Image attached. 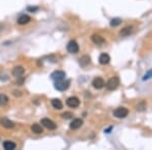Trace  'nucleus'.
<instances>
[{
  "label": "nucleus",
  "instance_id": "16",
  "mask_svg": "<svg viewBox=\"0 0 152 150\" xmlns=\"http://www.w3.org/2000/svg\"><path fill=\"white\" fill-rule=\"evenodd\" d=\"M133 32V26H131V25H128L126 26V28H123L122 30L120 32V35L122 37H127V36H130V34Z\"/></svg>",
  "mask_w": 152,
  "mask_h": 150
},
{
  "label": "nucleus",
  "instance_id": "3",
  "mask_svg": "<svg viewBox=\"0 0 152 150\" xmlns=\"http://www.w3.org/2000/svg\"><path fill=\"white\" fill-rule=\"evenodd\" d=\"M128 114H129V111H128V109L126 108H117L116 110L114 111V116L116 117V118L118 119H124L126 118L128 116Z\"/></svg>",
  "mask_w": 152,
  "mask_h": 150
},
{
  "label": "nucleus",
  "instance_id": "20",
  "mask_svg": "<svg viewBox=\"0 0 152 150\" xmlns=\"http://www.w3.org/2000/svg\"><path fill=\"white\" fill-rule=\"evenodd\" d=\"M8 96L3 93H0V107H4L8 103Z\"/></svg>",
  "mask_w": 152,
  "mask_h": 150
},
{
  "label": "nucleus",
  "instance_id": "2",
  "mask_svg": "<svg viewBox=\"0 0 152 150\" xmlns=\"http://www.w3.org/2000/svg\"><path fill=\"white\" fill-rule=\"evenodd\" d=\"M120 84V79H119L118 76H114L105 83V87H107V90H115L117 89Z\"/></svg>",
  "mask_w": 152,
  "mask_h": 150
},
{
  "label": "nucleus",
  "instance_id": "13",
  "mask_svg": "<svg viewBox=\"0 0 152 150\" xmlns=\"http://www.w3.org/2000/svg\"><path fill=\"white\" fill-rule=\"evenodd\" d=\"M30 21V16H28V15L26 14H23V15H21V16L17 18V23L18 25H26V23H28Z\"/></svg>",
  "mask_w": 152,
  "mask_h": 150
},
{
  "label": "nucleus",
  "instance_id": "7",
  "mask_svg": "<svg viewBox=\"0 0 152 150\" xmlns=\"http://www.w3.org/2000/svg\"><path fill=\"white\" fill-rule=\"evenodd\" d=\"M41 124L44 126V127H46L47 129L49 130H55L57 128V125L55 124L54 122H53L52 120H50V119H43V120L41 121Z\"/></svg>",
  "mask_w": 152,
  "mask_h": 150
},
{
  "label": "nucleus",
  "instance_id": "18",
  "mask_svg": "<svg viewBox=\"0 0 152 150\" xmlns=\"http://www.w3.org/2000/svg\"><path fill=\"white\" fill-rule=\"evenodd\" d=\"M88 64H90V57L87 55H84L80 58V65L82 67H86Z\"/></svg>",
  "mask_w": 152,
  "mask_h": 150
},
{
  "label": "nucleus",
  "instance_id": "10",
  "mask_svg": "<svg viewBox=\"0 0 152 150\" xmlns=\"http://www.w3.org/2000/svg\"><path fill=\"white\" fill-rule=\"evenodd\" d=\"M23 73H25V68H23V66H16V67H14L12 70V75L15 77L23 76Z\"/></svg>",
  "mask_w": 152,
  "mask_h": 150
},
{
  "label": "nucleus",
  "instance_id": "5",
  "mask_svg": "<svg viewBox=\"0 0 152 150\" xmlns=\"http://www.w3.org/2000/svg\"><path fill=\"white\" fill-rule=\"evenodd\" d=\"M92 86H93L95 89H101L103 87H105V82L101 77H95V78L92 80Z\"/></svg>",
  "mask_w": 152,
  "mask_h": 150
},
{
  "label": "nucleus",
  "instance_id": "17",
  "mask_svg": "<svg viewBox=\"0 0 152 150\" xmlns=\"http://www.w3.org/2000/svg\"><path fill=\"white\" fill-rule=\"evenodd\" d=\"M15 147H16V144L12 141H5L3 143V148L6 150H13L15 149Z\"/></svg>",
  "mask_w": 152,
  "mask_h": 150
},
{
  "label": "nucleus",
  "instance_id": "6",
  "mask_svg": "<svg viewBox=\"0 0 152 150\" xmlns=\"http://www.w3.org/2000/svg\"><path fill=\"white\" fill-rule=\"evenodd\" d=\"M67 51L72 54H76L79 51V46L76 43V41H70L67 45Z\"/></svg>",
  "mask_w": 152,
  "mask_h": 150
},
{
  "label": "nucleus",
  "instance_id": "24",
  "mask_svg": "<svg viewBox=\"0 0 152 150\" xmlns=\"http://www.w3.org/2000/svg\"><path fill=\"white\" fill-rule=\"evenodd\" d=\"M62 117L64 119H70L71 117H73V115H72L71 112H64L62 115Z\"/></svg>",
  "mask_w": 152,
  "mask_h": 150
},
{
  "label": "nucleus",
  "instance_id": "4",
  "mask_svg": "<svg viewBox=\"0 0 152 150\" xmlns=\"http://www.w3.org/2000/svg\"><path fill=\"white\" fill-rule=\"evenodd\" d=\"M66 105L69 108H71V109H75V108L79 107L80 100H79V98H76V96H70V98H68L67 100H66Z\"/></svg>",
  "mask_w": 152,
  "mask_h": 150
},
{
  "label": "nucleus",
  "instance_id": "11",
  "mask_svg": "<svg viewBox=\"0 0 152 150\" xmlns=\"http://www.w3.org/2000/svg\"><path fill=\"white\" fill-rule=\"evenodd\" d=\"M83 125V121L81 119H74L70 124V129L72 130H77Z\"/></svg>",
  "mask_w": 152,
  "mask_h": 150
},
{
  "label": "nucleus",
  "instance_id": "9",
  "mask_svg": "<svg viewBox=\"0 0 152 150\" xmlns=\"http://www.w3.org/2000/svg\"><path fill=\"white\" fill-rule=\"evenodd\" d=\"M0 125L2 127L6 128V129H11V128L14 127V123L12 121H10L9 119L7 118H1L0 119Z\"/></svg>",
  "mask_w": 152,
  "mask_h": 150
},
{
  "label": "nucleus",
  "instance_id": "22",
  "mask_svg": "<svg viewBox=\"0 0 152 150\" xmlns=\"http://www.w3.org/2000/svg\"><path fill=\"white\" fill-rule=\"evenodd\" d=\"M26 10L30 12H36L39 10V7L38 6H28V8H26Z\"/></svg>",
  "mask_w": 152,
  "mask_h": 150
},
{
  "label": "nucleus",
  "instance_id": "23",
  "mask_svg": "<svg viewBox=\"0 0 152 150\" xmlns=\"http://www.w3.org/2000/svg\"><path fill=\"white\" fill-rule=\"evenodd\" d=\"M150 78H152V69L149 70V71L144 75V77H143V80H148V79H150Z\"/></svg>",
  "mask_w": 152,
  "mask_h": 150
},
{
  "label": "nucleus",
  "instance_id": "8",
  "mask_svg": "<svg viewBox=\"0 0 152 150\" xmlns=\"http://www.w3.org/2000/svg\"><path fill=\"white\" fill-rule=\"evenodd\" d=\"M65 76H66V73L64 71H61V70H57V71H54L51 74V78L54 81L62 80V79L65 78Z\"/></svg>",
  "mask_w": 152,
  "mask_h": 150
},
{
  "label": "nucleus",
  "instance_id": "15",
  "mask_svg": "<svg viewBox=\"0 0 152 150\" xmlns=\"http://www.w3.org/2000/svg\"><path fill=\"white\" fill-rule=\"evenodd\" d=\"M51 103H52V105L54 109H57V110L63 109V103H62V101L59 100V98H54V100H52Z\"/></svg>",
  "mask_w": 152,
  "mask_h": 150
},
{
  "label": "nucleus",
  "instance_id": "1",
  "mask_svg": "<svg viewBox=\"0 0 152 150\" xmlns=\"http://www.w3.org/2000/svg\"><path fill=\"white\" fill-rule=\"evenodd\" d=\"M70 85V80H58V81H55V84H54V87L56 88L57 90L59 91H65V90L68 89Z\"/></svg>",
  "mask_w": 152,
  "mask_h": 150
},
{
  "label": "nucleus",
  "instance_id": "21",
  "mask_svg": "<svg viewBox=\"0 0 152 150\" xmlns=\"http://www.w3.org/2000/svg\"><path fill=\"white\" fill-rule=\"evenodd\" d=\"M121 23H122V19L121 18H118V17H117V18H113L111 21V23H110V25L111 26H118V25H120Z\"/></svg>",
  "mask_w": 152,
  "mask_h": 150
},
{
  "label": "nucleus",
  "instance_id": "12",
  "mask_svg": "<svg viewBox=\"0 0 152 150\" xmlns=\"http://www.w3.org/2000/svg\"><path fill=\"white\" fill-rule=\"evenodd\" d=\"M91 41L93 42L94 44H96V45H103V44L105 43V40L101 36H100V35H92Z\"/></svg>",
  "mask_w": 152,
  "mask_h": 150
},
{
  "label": "nucleus",
  "instance_id": "19",
  "mask_svg": "<svg viewBox=\"0 0 152 150\" xmlns=\"http://www.w3.org/2000/svg\"><path fill=\"white\" fill-rule=\"evenodd\" d=\"M32 131L34 132L35 134H42L43 133V128H42L41 125L39 124H33L32 127H30Z\"/></svg>",
  "mask_w": 152,
  "mask_h": 150
},
{
  "label": "nucleus",
  "instance_id": "14",
  "mask_svg": "<svg viewBox=\"0 0 152 150\" xmlns=\"http://www.w3.org/2000/svg\"><path fill=\"white\" fill-rule=\"evenodd\" d=\"M98 61H100V63L101 65H107V64H109L110 61H111V57H110L107 54H105V53H103V54H101L100 56Z\"/></svg>",
  "mask_w": 152,
  "mask_h": 150
}]
</instances>
